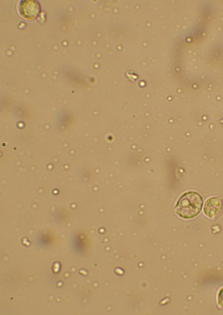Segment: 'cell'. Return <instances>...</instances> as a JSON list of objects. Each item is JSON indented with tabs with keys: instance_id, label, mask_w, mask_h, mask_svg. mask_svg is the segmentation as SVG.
Wrapping results in <instances>:
<instances>
[{
	"instance_id": "cell-4",
	"label": "cell",
	"mask_w": 223,
	"mask_h": 315,
	"mask_svg": "<svg viewBox=\"0 0 223 315\" xmlns=\"http://www.w3.org/2000/svg\"><path fill=\"white\" fill-rule=\"evenodd\" d=\"M218 304L221 308L223 309V287L219 291L218 294Z\"/></svg>"
},
{
	"instance_id": "cell-2",
	"label": "cell",
	"mask_w": 223,
	"mask_h": 315,
	"mask_svg": "<svg viewBox=\"0 0 223 315\" xmlns=\"http://www.w3.org/2000/svg\"><path fill=\"white\" fill-rule=\"evenodd\" d=\"M18 10L24 18L32 19L38 15L39 5L35 0H22L18 4Z\"/></svg>"
},
{
	"instance_id": "cell-3",
	"label": "cell",
	"mask_w": 223,
	"mask_h": 315,
	"mask_svg": "<svg viewBox=\"0 0 223 315\" xmlns=\"http://www.w3.org/2000/svg\"><path fill=\"white\" fill-rule=\"evenodd\" d=\"M223 208V201L220 198L212 197L206 202L204 211L209 217L214 218L221 213Z\"/></svg>"
},
{
	"instance_id": "cell-1",
	"label": "cell",
	"mask_w": 223,
	"mask_h": 315,
	"mask_svg": "<svg viewBox=\"0 0 223 315\" xmlns=\"http://www.w3.org/2000/svg\"><path fill=\"white\" fill-rule=\"evenodd\" d=\"M203 204L202 197L199 193L189 191L181 196L173 210L182 218H192L200 212Z\"/></svg>"
}]
</instances>
